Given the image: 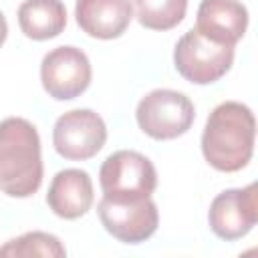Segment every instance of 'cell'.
<instances>
[{
	"label": "cell",
	"mask_w": 258,
	"mask_h": 258,
	"mask_svg": "<svg viewBox=\"0 0 258 258\" xmlns=\"http://www.w3.org/2000/svg\"><path fill=\"white\" fill-rule=\"evenodd\" d=\"M93 181L83 169H62L58 171L46 194L48 208L64 220H77L85 216L93 206Z\"/></svg>",
	"instance_id": "7c38bea8"
},
{
	"label": "cell",
	"mask_w": 258,
	"mask_h": 258,
	"mask_svg": "<svg viewBox=\"0 0 258 258\" xmlns=\"http://www.w3.org/2000/svg\"><path fill=\"white\" fill-rule=\"evenodd\" d=\"M0 256H16V258H28V256H48V258H62L67 256L64 246L60 240L48 232H26L18 238L8 240L0 248Z\"/></svg>",
	"instance_id": "9a60e30c"
},
{
	"label": "cell",
	"mask_w": 258,
	"mask_h": 258,
	"mask_svg": "<svg viewBox=\"0 0 258 258\" xmlns=\"http://www.w3.org/2000/svg\"><path fill=\"white\" fill-rule=\"evenodd\" d=\"M99 183L105 198L143 200L151 198L155 191L157 171L143 153L121 149L103 161L99 169Z\"/></svg>",
	"instance_id": "5b68a950"
},
{
	"label": "cell",
	"mask_w": 258,
	"mask_h": 258,
	"mask_svg": "<svg viewBox=\"0 0 258 258\" xmlns=\"http://www.w3.org/2000/svg\"><path fill=\"white\" fill-rule=\"evenodd\" d=\"M42 183L40 137L22 117L0 121V189L10 198H30Z\"/></svg>",
	"instance_id": "7a4b0ae2"
},
{
	"label": "cell",
	"mask_w": 258,
	"mask_h": 258,
	"mask_svg": "<svg viewBox=\"0 0 258 258\" xmlns=\"http://www.w3.org/2000/svg\"><path fill=\"white\" fill-rule=\"evenodd\" d=\"M103 228L123 244H139L151 238L159 224L157 206L151 198L143 200H111L105 198L97 206Z\"/></svg>",
	"instance_id": "52a82bcc"
},
{
	"label": "cell",
	"mask_w": 258,
	"mask_h": 258,
	"mask_svg": "<svg viewBox=\"0 0 258 258\" xmlns=\"http://www.w3.org/2000/svg\"><path fill=\"white\" fill-rule=\"evenodd\" d=\"M18 24L24 36L48 40L67 26V8L60 0H24L18 6Z\"/></svg>",
	"instance_id": "4fadbf2b"
},
{
	"label": "cell",
	"mask_w": 258,
	"mask_h": 258,
	"mask_svg": "<svg viewBox=\"0 0 258 258\" xmlns=\"http://www.w3.org/2000/svg\"><path fill=\"white\" fill-rule=\"evenodd\" d=\"M194 28L214 42L236 46L248 28V10L240 0H202Z\"/></svg>",
	"instance_id": "30bf717a"
},
{
	"label": "cell",
	"mask_w": 258,
	"mask_h": 258,
	"mask_svg": "<svg viewBox=\"0 0 258 258\" xmlns=\"http://www.w3.org/2000/svg\"><path fill=\"white\" fill-rule=\"evenodd\" d=\"M133 6L141 26L151 30H171L183 20L187 0H133Z\"/></svg>",
	"instance_id": "5bb4252c"
},
{
	"label": "cell",
	"mask_w": 258,
	"mask_h": 258,
	"mask_svg": "<svg viewBox=\"0 0 258 258\" xmlns=\"http://www.w3.org/2000/svg\"><path fill=\"white\" fill-rule=\"evenodd\" d=\"M234 62V46L204 36L198 28L187 30L173 48L175 71L194 85L220 81Z\"/></svg>",
	"instance_id": "3957f363"
},
{
	"label": "cell",
	"mask_w": 258,
	"mask_h": 258,
	"mask_svg": "<svg viewBox=\"0 0 258 258\" xmlns=\"http://www.w3.org/2000/svg\"><path fill=\"white\" fill-rule=\"evenodd\" d=\"M6 36H8V22H6V18H4V14L0 12V46L4 44V40H6Z\"/></svg>",
	"instance_id": "2e32d148"
},
{
	"label": "cell",
	"mask_w": 258,
	"mask_h": 258,
	"mask_svg": "<svg viewBox=\"0 0 258 258\" xmlns=\"http://www.w3.org/2000/svg\"><path fill=\"white\" fill-rule=\"evenodd\" d=\"M107 141V127L99 113L73 109L60 115L52 129V143L60 157L85 161L95 157Z\"/></svg>",
	"instance_id": "8992f818"
},
{
	"label": "cell",
	"mask_w": 258,
	"mask_h": 258,
	"mask_svg": "<svg viewBox=\"0 0 258 258\" xmlns=\"http://www.w3.org/2000/svg\"><path fill=\"white\" fill-rule=\"evenodd\" d=\"M135 117L145 135L157 141H167L189 131L196 119V109L183 93L155 89L139 101Z\"/></svg>",
	"instance_id": "277c9868"
},
{
	"label": "cell",
	"mask_w": 258,
	"mask_h": 258,
	"mask_svg": "<svg viewBox=\"0 0 258 258\" xmlns=\"http://www.w3.org/2000/svg\"><path fill=\"white\" fill-rule=\"evenodd\" d=\"M208 222L210 230L226 242L244 238L258 222L256 183L218 194L210 204Z\"/></svg>",
	"instance_id": "9c48e42d"
},
{
	"label": "cell",
	"mask_w": 258,
	"mask_h": 258,
	"mask_svg": "<svg viewBox=\"0 0 258 258\" xmlns=\"http://www.w3.org/2000/svg\"><path fill=\"white\" fill-rule=\"evenodd\" d=\"M256 121L244 103H220L208 117L202 133V153L218 171H240L254 153Z\"/></svg>",
	"instance_id": "6da1fadb"
},
{
	"label": "cell",
	"mask_w": 258,
	"mask_h": 258,
	"mask_svg": "<svg viewBox=\"0 0 258 258\" xmlns=\"http://www.w3.org/2000/svg\"><path fill=\"white\" fill-rule=\"evenodd\" d=\"M91 62L77 46H56L40 62V81L56 101L77 99L91 85Z\"/></svg>",
	"instance_id": "ba28073f"
},
{
	"label": "cell",
	"mask_w": 258,
	"mask_h": 258,
	"mask_svg": "<svg viewBox=\"0 0 258 258\" xmlns=\"http://www.w3.org/2000/svg\"><path fill=\"white\" fill-rule=\"evenodd\" d=\"M75 16L83 32L93 38L111 40L127 30L133 6L129 0H77Z\"/></svg>",
	"instance_id": "8fae6325"
}]
</instances>
